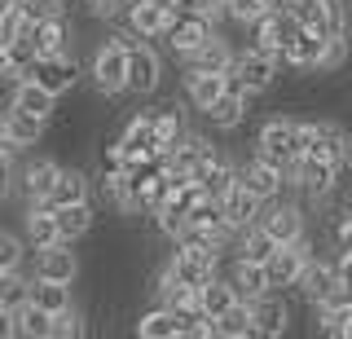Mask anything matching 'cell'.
I'll use <instances>...</instances> for the list:
<instances>
[{
  "label": "cell",
  "mask_w": 352,
  "mask_h": 339,
  "mask_svg": "<svg viewBox=\"0 0 352 339\" xmlns=\"http://www.w3.org/2000/svg\"><path fill=\"white\" fill-rule=\"evenodd\" d=\"M308 137H313V119H300V115H264L260 119V128H256V137H251V150L264 159H273L282 168L286 159H295V155H304L308 150Z\"/></svg>",
  "instance_id": "1"
},
{
  "label": "cell",
  "mask_w": 352,
  "mask_h": 339,
  "mask_svg": "<svg viewBox=\"0 0 352 339\" xmlns=\"http://www.w3.org/2000/svg\"><path fill=\"white\" fill-rule=\"evenodd\" d=\"M88 84L102 102H115V97H128V49L110 45L106 36H97L93 53H88Z\"/></svg>",
  "instance_id": "2"
},
{
  "label": "cell",
  "mask_w": 352,
  "mask_h": 339,
  "mask_svg": "<svg viewBox=\"0 0 352 339\" xmlns=\"http://www.w3.org/2000/svg\"><path fill=\"white\" fill-rule=\"evenodd\" d=\"M58 172H62L58 155H36V150H27V159H14V194L22 199V207L49 203Z\"/></svg>",
  "instance_id": "3"
},
{
  "label": "cell",
  "mask_w": 352,
  "mask_h": 339,
  "mask_svg": "<svg viewBox=\"0 0 352 339\" xmlns=\"http://www.w3.org/2000/svg\"><path fill=\"white\" fill-rule=\"evenodd\" d=\"M260 225L273 234V243H295V238L313 234V216L300 194H278L260 207Z\"/></svg>",
  "instance_id": "4"
},
{
  "label": "cell",
  "mask_w": 352,
  "mask_h": 339,
  "mask_svg": "<svg viewBox=\"0 0 352 339\" xmlns=\"http://www.w3.org/2000/svg\"><path fill=\"white\" fill-rule=\"evenodd\" d=\"M168 58H163L159 40H137L128 49V97H154L163 89Z\"/></svg>",
  "instance_id": "5"
},
{
  "label": "cell",
  "mask_w": 352,
  "mask_h": 339,
  "mask_svg": "<svg viewBox=\"0 0 352 339\" xmlns=\"http://www.w3.org/2000/svg\"><path fill=\"white\" fill-rule=\"evenodd\" d=\"M216 31H225V27H216L207 14H198V18H172L159 45H163V53H168L172 62H181V67H185V62L203 49V40H212Z\"/></svg>",
  "instance_id": "6"
},
{
  "label": "cell",
  "mask_w": 352,
  "mask_h": 339,
  "mask_svg": "<svg viewBox=\"0 0 352 339\" xmlns=\"http://www.w3.org/2000/svg\"><path fill=\"white\" fill-rule=\"evenodd\" d=\"M291 291L300 295L308 309H317V304L335 300V295H348V291H344V282H339V265H335V256H322V251H317V256L304 265L300 282H295Z\"/></svg>",
  "instance_id": "7"
},
{
  "label": "cell",
  "mask_w": 352,
  "mask_h": 339,
  "mask_svg": "<svg viewBox=\"0 0 352 339\" xmlns=\"http://www.w3.org/2000/svg\"><path fill=\"white\" fill-rule=\"evenodd\" d=\"M238 75L242 84H247V93L251 97H264V93H273L278 89V80H282V62L273 58V53H264L256 45H242L234 53V67H229Z\"/></svg>",
  "instance_id": "8"
},
{
  "label": "cell",
  "mask_w": 352,
  "mask_h": 339,
  "mask_svg": "<svg viewBox=\"0 0 352 339\" xmlns=\"http://www.w3.org/2000/svg\"><path fill=\"white\" fill-rule=\"evenodd\" d=\"M313 256H317V238H313V234L295 238V243H278V251H273L269 265H264V273H269V287L291 291L295 282H300V273H304V265H308Z\"/></svg>",
  "instance_id": "9"
},
{
  "label": "cell",
  "mask_w": 352,
  "mask_h": 339,
  "mask_svg": "<svg viewBox=\"0 0 352 339\" xmlns=\"http://www.w3.org/2000/svg\"><path fill=\"white\" fill-rule=\"evenodd\" d=\"M251 313H256V339H282V335H291V326H295V304H291V295L278 291V287L256 295V300H251Z\"/></svg>",
  "instance_id": "10"
},
{
  "label": "cell",
  "mask_w": 352,
  "mask_h": 339,
  "mask_svg": "<svg viewBox=\"0 0 352 339\" xmlns=\"http://www.w3.org/2000/svg\"><path fill=\"white\" fill-rule=\"evenodd\" d=\"M31 278H49V282H80L84 260L75 243H53V247H36L31 251Z\"/></svg>",
  "instance_id": "11"
},
{
  "label": "cell",
  "mask_w": 352,
  "mask_h": 339,
  "mask_svg": "<svg viewBox=\"0 0 352 339\" xmlns=\"http://www.w3.org/2000/svg\"><path fill=\"white\" fill-rule=\"evenodd\" d=\"M27 80H36L40 89H49L53 97H62L66 93H75L80 89V58H75V53H53V58H36V67L27 71Z\"/></svg>",
  "instance_id": "12"
},
{
  "label": "cell",
  "mask_w": 352,
  "mask_h": 339,
  "mask_svg": "<svg viewBox=\"0 0 352 339\" xmlns=\"http://www.w3.org/2000/svg\"><path fill=\"white\" fill-rule=\"evenodd\" d=\"M304 155H317V159H330V163H344V168H348V163H352V133L339 124V119L317 115Z\"/></svg>",
  "instance_id": "13"
},
{
  "label": "cell",
  "mask_w": 352,
  "mask_h": 339,
  "mask_svg": "<svg viewBox=\"0 0 352 339\" xmlns=\"http://www.w3.org/2000/svg\"><path fill=\"white\" fill-rule=\"evenodd\" d=\"M238 181L247 185L251 194H256L260 203H269V199H278V194H286V177H282V168L273 159H264L251 150L247 159H238Z\"/></svg>",
  "instance_id": "14"
},
{
  "label": "cell",
  "mask_w": 352,
  "mask_h": 339,
  "mask_svg": "<svg viewBox=\"0 0 352 339\" xmlns=\"http://www.w3.org/2000/svg\"><path fill=\"white\" fill-rule=\"evenodd\" d=\"M119 23L137 40H163V31L172 23V9H168V0H128Z\"/></svg>",
  "instance_id": "15"
},
{
  "label": "cell",
  "mask_w": 352,
  "mask_h": 339,
  "mask_svg": "<svg viewBox=\"0 0 352 339\" xmlns=\"http://www.w3.org/2000/svg\"><path fill=\"white\" fill-rule=\"evenodd\" d=\"M322 49H326V40L317 36L313 27H300L291 40H286V49H282V71H295L300 80L317 75V67H322Z\"/></svg>",
  "instance_id": "16"
},
{
  "label": "cell",
  "mask_w": 352,
  "mask_h": 339,
  "mask_svg": "<svg viewBox=\"0 0 352 339\" xmlns=\"http://www.w3.org/2000/svg\"><path fill=\"white\" fill-rule=\"evenodd\" d=\"M22 36L36 45L40 58H53V53H75V23H71V18H44V23H31Z\"/></svg>",
  "instance_id": "17"
},
{
  "label": "cell",
  "mask_w": 352,
  "mask_h": 339,
  "mask_svg": "<svg viewBox=\"0 0 352 339\" xmlns=\"http://www.w3.org/2000/svg\"><path fill=\"white\" fill-rule=\"evenodd\" d=\"M220 273H225L229 287L238 291V300H256V295L269 291V273H264V265H256V260H242V256H234V251H225Z\"/></svg>",
  "instance_id": "18"
},
{
  "label": "cell",
  "mask_w": 352,
  "mask_h": 339,
  "mask_svg": "<svg viewBox=\"0 0 352 339\" xmlns=\"http://www.w3.org/2000/svg\"><path fill=\"white\" fill-rule=\"evenodd\" d=\"M0 124H5V133H9V141H14V150H18V155L36 150L40 141L49 137V119H40V115L22 111V106H9V111L0 115Z\"/></svg>",
  "instance_id": "19"
},
{
  "label": "cell",
  "mask_w": 352,
  "mask_h": 339,
  "mask_svg": "<svg viewBox=\"0 0 352 339\" xmlns=\"http://www.w3.org/2000/svg\"><path fill=\"white\" fill-rule=\"evenodd\" d=\"M247 111H251V97H242V93H220L198 119H203L212 133H238V128L247 124Z\"/></svg>",
  "instance_id": "20"
},
{
  "label": "cell",
  "mask_w": 352,
  "mask_h": 339,
  "mask_svg": "<svg viewBox=\"0 0 352 339\" xmlns=\"http://www.w3.org/2000/svg\"><path fill=\"white\" fill-rule=\"evenodd\" d=\"M22 238H27V247H53L62 243V229H58V212H53L49 203H31L27 212H22Z\"/></svg>",
  "instance_id": "21"
},
{
  "label": "cell",
  "mask_w": 352,
  "mask_h": 339,
  "mask_svg": "<svg viewBox=\"0 0 352 339\" xmlns=\"http://www.w3.org/2000/svg\"><path fill=\"white\" fill-rule=\"evenodd\" d=\"M220 93H225V75H216V71H185V80H181V102L190 106L194 115H203Z\"/></svg>",
  "instance_id": "22"
},
{
  "label": "cell",
  "mask_w": 352,
  "mask_h": 339,
  "mask_svg": "<svg viewBox=\"0 0 352 339\" xmlns=\"http://www.w3.org/2000/svg\"><path fill=\"white\" fill-rule=\"evenodd\" d=\"M313 331L326 339H352V300L348 295H335V300L317 304L313 309Z\"/></svg>",
  "instance_id": "23"
},
{
  "label": "cell",
  "mask_w": 352,
  "mask_h": 339,
  "mask_svg": "<svg viewBox=\"0 0 352 339\" xmlns=\"http://www.w3.org/2000/svg\"><path fill=\"white\" fill-rule=\"evenodd\" d=\"M93 177H88V168L80 163H62L58 181H53V194H49V207H66V203H84L93 199Z\"/></svg>",
  "instance_id": "24"
},
{
  "label": "cell",
  "mask_w": 352,
  "mask_h": 339,
  "mask_svg": "<svg viewBox=\"0 0 352 339\" xmlns=\"http://www.w3.org/2000/svg\"><path fill=\"white\" fill-rule=\"evenodd\" d=\"M137 111L146 115L150 133L163 141V150H168L172 141L185 133V115H181V102H150V97H146V106H137Z\"/></svg>",
  "instance_id": "25"
},
{
  "label": "cell",
  "mask_w": 352,
  "mask_h": 339,
  "mask_svg": "<svg viewBox=\"0 0 352 339\" xmlns=\"http://www.w3.org/2000/svg\"><path fill=\"white\" fill-rule=\"evenodd\" d=\"M194 181L203 185V194H212V199H225V194L238 185V159H229L225 150H216V155L203 163V172H198Z\"/></svg>",
  "instance_id": "26"
},
{
  "label": "cell",
  "mask_w": 352,
  "mask_h": 339,
  "mask_svg": "<svg viewBox=\"0 0 352 339\" xmlns=\"http://www.w3.org/2000/svg\"><path fill=\"white\" fill-rule=\"evenodd\" d=\"M53 212H58L62 243H84V238L97 229V203H93V199H84V203H66V207H53Z\"/></svg>",
  "instance_id": "27"
},
{
  "label": "cell",
  "mask_w": 352,
  "mask_h": 339,
  "mask_svg": "<svg viewBox=\"0 0 352 339\" xmlns=\"http://www.w3.org/2000/svg\"><path fill=\"white\" fill-rule=\"evenodd\" d=\"M234 53H238L234 40H229L225 31H216L212 40H203V49H198L181 71H216V75H225L229 67H234Z\"/></svg>",
  "instance_id": "28"
},
{
  "label": "cell",
  "mask_w": 352,
  "mask_h": 339,
  "mask_svg": "<svg viewBox=\"0 0 352 339\" xmlns=\"http://www.w3.org/2000/svg\"><path fill=\"white\" fill-rule=\"evenodd\" d=\"M132 335H141V339H181V322H176V313L168 309V304L154 300L150 309L137 313V322H132Z\"/></svg>",
  "instance_id": "29"
},
{
  "label": "cell",
  "mask_w": 352,
  "mask_h": 339,
  "mask_svg": "<svg viewBox=\"0 0 352 339\" xmlns=\"http://www.w3.org/2000/svg\"><path fill=\"white\" fill-rule=\"evenodd\" d=\"M220 207H225V221H229V229H234V234H238V229H247V225H256L260 221V199H256V194H251L247 190V185H234V190H229L225 194V199H220Z\"/></svg>",
  "instance_id": "30"
},
{
  "label": "cell",
  "mask_w": 352,
  "mask_h": 339,
  "mask_svg": "<svg viewBox=\"0 0 352 339\" xmlns=\"http://www.w3.org/2000/svg\"><path fill=\"white\" fill-rule=\"evenodd\" d=\"M216 339H256V313H251V300L229 304V309L216 317Z\"/></svg>",
  "instance_id": "31"
},
{
  "label": "cell",
  "mask_w": 352,
  "mask_h": 339,
  "mask_svg": "<svg viewBox=\"0 0 352 339\" xmlns=\"http://www.w3.org/2000/svg\"><path fill=\"white\" fill-rule=\"evenodd\" d=\"M14 339H53V313L27 300L14 309Z\"/></svg>",
  "instance_id": "32"
},
{
  "label": "cell",
  "mask_w": 352,
  "mask_h": 339,
  "mask_svg": "<svg viewBox=\"0 0 352 339\" xmlns=\"http://www.w3.org/2000/svg\"><path fill=\"white\" fill-rule=\"evenodd\" d=\"M14 106H22V111H31L40 119H49V124H53V115H58V97H53L49 89H40L36 80H18L14 84Z\"/></svg>",
  "instance_id": "33"
},
{
  "label": "cell",
  "mask_w": 352,
  "mask_h": 339,
  "mask_svg": "<svg viewBox=\"0 0 352 339\" xmlns=\"http://www.w3.org/2000/svg\"><path fill=\"white\" fill-rule=\"evenodd\" d=\"M31 304L49 313H62L75 304V282H49V278H31Z\"/></svg>",
  "instance_id": "34"
},
{
  "label": "cell",
  "mask_w": 352,
  "mask_h": 339,
  "mask_svg": "<svg viewBox=\"0 0 352 339\" xmlns=\"http://www.w3.org/2000/svg\"><path fill=\"white\" fill-rule=\"evenodd\" d=\"M229 304H238V291L229 287L225 273H216V278H207L203 287H198V309H203L207 317H220Z\"/></svg>",
  "instance_id": "35"
},
{
  "label": "cell",
  "mask_w": 352,
  "mask_h": 339,
  "mask_svg": "<svg viewBox=\"0 0 352 339\" xmlns=\"http://www.w3.org/2000/svg\"><path fill=\"white\" fill-rule=\"evenodd\" d=\"M348 62H352V31H348V36H330V40H326L317 75H326V80H330V75H344Z\"/></svg>",
  "instance_id": "36"
},
{
  "label": "cell",
  "mask_w": 352,
  "mask_h": 339,
  "mask_svg": "<svg viewBox=\"0 0 352 339\" xmlns=\"http://www.w3.org/2000/svg\"><path fill=\"white\" fill-rule=\"evenodd\" d=\"M31 265V247H27V238L14 234V229H0V273H9V269H27Z\"/></svg>",
  "instance_id": "37"
},
{
  "label": "cell",
  "mask_w": 352,
  "mask_h": 339,
  "mask_svg": "<svg viewBox=\"0 0 352 339\" xmlns=\"http://www.w3.org/2000/svg\"><path fill=\"white\" fill-rule=\"evenodd\" d=\"M88 317L80 304H71V309H62V313H53V339H80V335H88Z\"/></svg>",
  "instance_id": "38"
},
{
  "label": "cell",
  "mask_w": 352,
  "mask_h": 339,
  "mask_svg": "<svg viewBox=\"0 0 352 339\" xmlns=\"http://www.w3.org/2000/svg\"><path fill=\"white\" fill-rule=\"evenodd\" d=\"M18 9L31 18V23H44V18H71V5H66V0H18Z\"/></svg>",
  "instance_id": "39"
},
{
  "label": "cell",
  "mask_w": 352,
  "mask_h": 339,
  "mask_svg": "<svg viewBox=\"0 0 352 339\" xmlns=\"http://www.w3.org/2000/svg\"><path fill=\"white\" fill-rule=\"evenodd\" d=\"M264 14H269V0H229V23L234 27H251Z\"/></svg>",
  "instance_id": "40"
},
{
  "label": "cell",
  "mask_w": 352,
  "mask_h": 339,
  "mask_svg": "<svg viewBox=\"0 0 352 339\" xmlns=\"http://www.w3.org/2000/svg\"><path fill=\"white\" fill-rule=\"evenodd\" d=\"M80 5H84V18H97V23H119L128 0H80Z\"/></svg>",
  "instance_id": "41"
},
{
  "label": "cell",
  "mask_w": 352,
  "mask_h": 339,
  "mask_svg": "<svg viewBox=\"0 0 352 339\" xmlns=\"http://www.w3.org/2000/svg\"><path fill=\"white\" fill-rule=\"evenodd\" d=\"M14 159L18 155H0V199L14 194Z\"/></svg>",
  "instance_id": "42"
},
{
  "label": "cell",
  "mask_w": 352,
  "mask_h": 339,
  "mask_svg": "<svg viewBox=\"0 0 352 339\" xmlns=\"http://www.w3.org/2000/svg\"><path fill=\"white\" fill-rule=\"evenodd\" d=\"M0 339H14V309L0 304Z\"/></svg>",
  "instance_id": "43"
},
{
  "label": "cell",
  "mask_w": 352,
  "mask_h": 339,
  "mask_svg": "<svg viewBox=\"0 0 352 339\" xmlns=\"http://www.w3.org/2000/svg\"><path fill=\"white\" fill-rule=\"evenodd\" d=\"M9 45V40H5V14H0V49H5Z\"/></svg>",
  "instance_id": "44"
},
{
  "label": "cell",
  "mask_w": 352,
  "mask_h": 339,
  "mask_svg": "<svg viewBox=\"0 0 352 339\" xmlns=\"http://www.w3.org/2000/svg\"><path fill=\"white\" fill-rule=\"evenodd\" d=\"M18 5V0H0V14H9V9H14Z\"/></svg>",
  "instance_id": "45"
}]
</instances>
